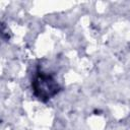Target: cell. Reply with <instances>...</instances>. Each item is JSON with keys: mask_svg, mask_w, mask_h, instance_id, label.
I'll return each instance as SVG.
<instances>
[{"mask_svg": "<svg viewBox=\"0 0 130 130\" xmlns=\"http://www.w3.org/2000/svg\"><path fill=\"white\" fill-rule=\"evenodd\" d=\"M32 88L35 94L42 100H48L58 92V84L55 79L52 76L42 72L35 77L32 81Z\"/></svg>", "mask_w": 130, "mask_h": 130, "instance_id": "cell-1", "label": "cell"}]
</instances>
